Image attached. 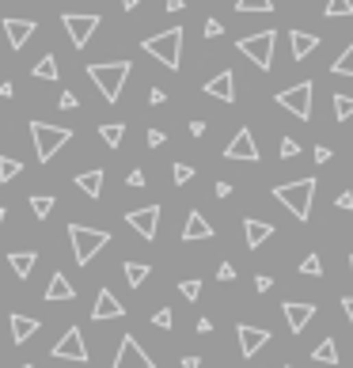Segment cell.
<instances>
[{
  "instance_id": "35",
  "label": "cell",
  "mask_w": 353,
  "mask_h": 368,
  "mask_svg": "<svg viewBox=\"0 0 353 368\" xmlns=\"http://www.w3.org/2000/svg\"><path fill=\"white\" fill-rule=\"evenodd\" d=\"M300 273H308V278H319V273H323V262H319V254H308V258L300 262Z\"/></svg>"
},
{
  "instance_id": "40",
  "label": "cell",
  "mask_w": 353,
  "mask_h": 368,
  "mask_svg": "<svg viewBox=\"0 0 353 368\" xmlns=\"http://www.w3.org/2000/svg\"><path fill=\"white\" fill-rule=\"evenodd\" d=\"M76 103H80V99H76L73 91H61V99H58V107H61V110H76Z\"/></svg>"
},
{
  "instance_id": "8",
  "label": "cell",
  "mask_w": 353,
  "mask_h": 368,
  "mask_svg": "<svg viewBox=\"0 0 353 368\" xmlns=\"http://www.w3.org/2000/svg\"><path fill=\"white\" fill-rule=\"evenodd\" d=\"M49 357H53V360H76V365H88V345H84L80 327H69L65 334H61V342L49 349Z\"/></svg>"
},
{
  "instance_id": "38",
  "label": "cell",
  "mask_w": 353,
  "mask_h": 368,
  "mask_svg": "<svg viewBox=\"0 0 353 368\" xmlns=\"http://www.w3.org/2000/svg\"><path fill=\"white\" fill-rule=\"evenodd\" d=\"M171 175H175V182H179V186H186V182L194 179V167H190V164H175Z\"/></svg>"
},
{
  "instance_id": "34",
  "label": "cell",
  "mask_w": 353,
  "mask_h": 368,
  "mask_svg": "<svg viewBox=\"0 0 353 368\" xmlns=\"http://www.w3.org/2000/svg\"><path fill=\"white\" fill-rule=\"evenodd\" d=\"M236 12H273V4L270 0H236Z\"/></svg>"
},
{
  "instance_id": "59",
  "label": "cell",
  "mask_w": 353,
  "mask_h": 368,
  "mask_svg": "<svg viewBox=\"0 0 353 368\" xmlns=\"http://www.w3.org/2000/svg\"><path fill=\"white\" fill-rule=\"evenodd\" d=\"M281 368H289V365H281Z\"/></svg>"
},
{
  "instance_id": "54",
  "label": "cell",
  "mask_w": 353,
  "mask_h": 368,
  "mask_svg": "<svg viewBox=\"0 0 353 368\" xmlns=\"http://www.w3.org/2000/svg\"><path fill=\"white\" fill-rule=\"evenodd\" d=\"M164 8H167V12H182V8H186V4H182V0H167Z\"/></svg>"
},
{
  "instance_id": "32",
  "label": "cell",
  "mask_w": 353,
  "mask_h": 368,
  "mask_svg": "<svg viewBox=\"0 0 353 368\" xmlns=\"http://www.w3.org/2000/svg\"><path fill=\"white\" fill-rule=\"evenodd\" d=\"M19 171H23V164H19V160H12V156H0V182H12Z\"/></svg>"
},
{
  "instance_id": "22",
  "label": "cell",
  "mask_w": 353,
  "mask_h": 368,
  "mask_svg": "<svg viewBox=\"0 0 353 368\" xmlns=\"http://www.w3.org/2000/svg\"><path fill=\"white\" fill-rule=\"evenodd\" d=\"M34 262H38V254H34V251H12V254H8V266L16 270V278H19V281L31 278Z\"/></svg>"
},
{
  "instance_id": "4",
  "label": "cell",
  "mask_w": 353,
  "mask_h": 368,
  "mask_svg": "<svg viewBox=\"0 0 353 368\" xmlns=\"http://www.w3.org/2000/svg\"><path fill=\"white\" fill-rule=\"evenodd\" d=\"M31 137H34V152H38L42 164H49L61 148L73 140V130L69 125H49V122H31Z\"/></svg>"
},
{
  "instance_id": "51",
  "label": "cell",
  "mask_w": 353,
  "mask_h": 368,
  "mask_svg": "<svg viewBox=\"0 0 353 368\" xmlns=\"http://www.w3.org/2000/svg\"><path fill=\"white\" fill-rule=\"evenodd\" d=\"M182 368H202V357H194V353H190V357H182Z\"/></svg>"
},
{
  "instance_id": "17",
  "label": "cell",
  "mask_w": 353,
  "mask_h": 368,
  "mask_svg": "<svg viewBox=\"0 0 353 368\" xmlns=\"http://www.w3.org/2000/svg\"><path fill=\"white\" fill-rule=\"evenodd\" d=\"M206 95H213V99H221V103H236V76L224 69L221 76H213V80L206 84Z\"/></svg>"
},
{
  "instance_id": "12",
  "label": "cell",
  "mask_w": 353,
  "mask_h": 368,
  "mask_svg": "<svg viewBox=\"0 0 353 368\" xmlns=\"http://www.w3.org/2000/svg\"><path fill=\"white\" fill-rule=\"evenodd\" d=\"M281 311H285V323H289V330H293V334H300V330L315 319V304H304V300L281 304Z\"/></svg>"
},
{
  "instance_id": "14",
  "label": "cell",
  "mask_w": 353,
  "mask_h": 368,
  "mask_svg": "<svg viewBox=\"0 0 353 368\" xmlns=\"http://www.w3.org/2000/svg\"><path fill=\"white\" fill-rule=\"evenodd\" d=\"M236 338H239V353H243V357H255V353L263 349L266 342H270V330H263V327H247V323H239V327H236Z\"/></svg>"
},
{
  "instance_id": "47",
  "label": "cell",
  "mask_w": 353,
  "mask_h": 368,
  "mask_svg": "<svg viewBox=\"0 0 353 368\" xmlns=\"http://www.w3.org/2000/svg\"><path fill=\"white\" fill-rule=\"evenodd\" d=\"M315 164H330V148H327V145L315 148Z\"/></svg>"
},
{
  "instance_id": "29",
  "label": "cell",
  "mask_w": 353,
  "mask_h": 368,
  "mask_svg": "<svg viewBox=\"0 0 353 368\" xmlns=\"http://www.w3.org/2000/svg\"><path fill=\"white\" fill-rule=\"evenodd\" d=\"M31 213L38 217V221H46V217L53 213V197H49V194H34L31 197Z\"/></svg>"
},
{
  "instance_id": "43",
  "label": "cell",
  "mask_w": 353,
  "mask_h": 368,
  "mask_svg": "<svg viewBox=\"0 0 353 368\" xmlns=\"http://www.w3.org/2000/svg\"><path fill=\"white\" fill-rule=\"evenodd\" d=\"M217 34H224L221 19H206V38H217Z\"/></svg>"
},
{
  "instance_id": "13",
  "label": "cell",
  "mask_w": 353,
  "mask_h": 368,
  "mask_svg": "<svg viewBox=\"0 0 353 368\" xmlns=\"http://www.w3.org/2000/svg\"><path fill=\"white\" fill-rule=\"evenodd\" d=\"M224 160H251V164H255V160H258V145H255V137H251V130H239L236 137L228 140Z\"/></svg>"
},
{
  "instance_id": "31",
  "label": "cell",
  "mask_w": 353,
  "mask_h": 368,
  "mask_svg": "<svg viewBox=\"0 0 353 368\" xmlns=\"http://www.w3.org/2000/svg\"><path fill=\"white\" fill-rule=\"evenodd\" d=\"M330 69H334L338 76H353V46H345L342 53L334 58V65H330Z\"/></svg>"
},
{
  "instance_id": "11",
  "label": "cell",
  "mask_w": 353,
  "mask_h": 368,
  "mask_svg": "<svg viewBox=\"0 0 353 368\" xmlns=\"http://www.w3.org/2000/svg\"><path fill=\"white\" fill-rule=\"evenodd\" d=\"M61 23H65V31H69V38H73L76 49H84L91 42V34L99 31V16H76V12H69Z\"/></svg>"
},
{
  "instance_id": "41",
  "label": "cell",
  "mask_w": 353,
  "mask_h": 368,
  "mask_svg": "<svg viewBox=\"0 0 353 368\" xmlns=\"http://www.w3.org/2000/svg\"><path fill=\"white\" fill-rule=\"evenodd\" d=\"M217 278H221V281H236V266H232V262H221Z\"/></svg>"
},
{
  "instance_id": "44",
  "label": "cell",
  "mask_w": 353,
  "mask_h": 368,
  "mask_svg": "<svg viewBox=\"0 0 353 368\" xmlns=\"http://www.w3.org/2000/svg\"><path fill=\"white\" fill-rule=\"evenodd\" d=\"M164 140H167V133H164V130H148V145H152V148H160Z\"/></svg>"
},
{
  "instance_id": "45",
  "label": "cell",
  "mask_w": 353,
  "mask_h": 368,
  "mask_svg": "<svg viewBox=\"0 0 353 368\" xmlns=\"http://www.w3.org/2000/svg\"><path fill=\"white\" fill-rule=\"evenodd\" d=\"M164 99H167V91H164V88H152V91H148V103H152V107H160Z\"/></svg>"
},
{
  "instance_id": "36",
  "label": "cell",
  "mask_w": 353,
  "mask_h": 368,
  "mask_svg": "<svg viewBox=\"0 0 353 368\" xmlns=\"http://www.w3.org/2000/svg\"><path fill=\"white\" fill-rule=\"evenodd\" d=\"M179 293L186 296V300H197V296H202V281H197V278H186L179 285Z\"/></svg>"
},
{
  "instance_id": "5",
  "label": "cell",
  "mask_w": 353,
  "mask_h": 368,
  "mask_svg": "<svg viewBox=\"0 0 353 368\" xmlns=\"http://www.w3.org/2000/svg\"><path fill=\"white\" fill-rule=\"evenodd\" d=\"M69 239H73V258L80 262V266H88V262L110 243V232H103V228H84V224H69Z\"/></svg>"
},
{
  "instance_id": "26",
  "label": "cell",
  "mask_w": 353,
  "mask_h": 368,
  "mask_svg": "<svg viewBox=\"0 0 353 368\" xmlns=\"http://www.w3.org/2000/svg\"><path fill=\"white\" fill-rule=\"evenodd\" d=\"M99 137H103V145L107 148H118L125 140V125L122 122H107V125H99Z\"/></svg>"
},
{
  "instance_id": "21",
  "label": "cell",
  "mask_w": 353,
  "mask_h": 368,
  "mask_svg": "<svg viewBox=\"0 0 353 368\" xmlns=\"http://www.w3.org/2000/svg\"><path fill=\"white\" fill-rule=\"evenodd\" d=\"M289 42H293V61H304L312 49H319V34H308V31H293Z\"/></svg>"
},
{
  "instance_id": "55",
  "label": "cell",
  "mask_w": 353,
  "mask_h": 368,
  "mask_svg": "<svg viewBox=\"0 0 353 368\" xmlns=\"http://www.w3.org/2000/svg\"><path fill=\"white\" fill-rule=\"evenodd\" d=\"M137 4H141V0H122V8H125V12H133Z\"/></svg>"
},
{
  "instance_id": "52",
  "label": "cell",
  "mask_w": 353,
  "mask_h": 368,
  "mask_svg": "<svg viewBox=\"0 0 353 368\" xmlns=\"http://www.w3.org/2000/svg\"><path fill=\"white\" fill-rule=\"evenodd\" d=\"M190 133H194V137H206V122H190Z\"/></svg>"
},
{
  "instance_id": "37",
  "label": "cell",
  "mask_w": 353,
  "mask_h": 368,
  "mask_svg": "<svg viewBox=\"0 0 353 368\" xmlns=\"http://www.w3.org/2000/svg\"><path fill=\"white\" fill-rule=\"evenodd\" d=\"M171 323H175L171 308H160L156 315H152V327H160V330H171Z\"/></svg>"
},
{
  "instance_id": "23",
  "label": "cell",
  "mask_w": 353,
  "mask_h": 368,
  "mask_svg": "<svg viewBox=\"0 0 353 368\" xmlns=\"http://www.w3.org/2000/svg\"><path fill=\"white\" fill-rule=\"evenodd\" d=\"M38 334V319H27V315H12V342H31Z\"/></svg>"
},
{
  "instance_id": "28",
  "label": "cell",
  "mask_w": 353,
  "mask_h": 368,
  "mask_svg": "<svg viewBox=\"0 0 353 368\" xmlns=\"http://www.w3.org/2000/svg\"><path fill=\"white\" fill-rule=\"evenodd\" d=\"M122 273H125V281H130L133 289H141V285H145V278H148L152 270H148L145 262H125V266H122Z\"/></svg>"
},
{
  "instance_id": "19",
  "label": "cell",
  "mask_w": 353,
  "mask_h": 368,
  "mask_svg": "<svg viewBox=\"0 0 353 368\" xmlns=\"http://www.w3.org/2000/svg\"><path fill=\"white\" fill-rule=\"evenodd\" d=\"M182 239H186V243H194V239H213V224L194 209V213L186 217V224H182Z\"/></svg>"
},
{
  "instance_id": "1",
  "label": "cell",
  "mask_w": 353,
  "mask_h": 368,
  "mask_svg": "<svg viewBox=\"0 0 353 368\" xmlns=\"http://www.w3.org/2000/svg\"><path fill=\"white\" fill-rule=\"evenodd\" d=\"M315 179H296V182H285V186H273V197L285 205L296 221H312V201H315Z\"/></svg>"
},
{
  "instance_id": "18",
  "label": "cell",
  "mask_w": 353,
  "mask_h": 368,
  "mask_svg": "<svg viewBox=\"0 0 353 368\" xmlns=\"http://www.w3.org/2000/svg\"><path fill=\"white\" fill-rule=\"evenodd\" d=\"M243 236H247V247H251V251H258V247L273 236V224L258 221V217H247V221H243Z\"/></svg>"
},
{
  "instance_id": "15",
  "label": "cell",
  "mask_w": 353,
  "mask_h": 368,
  "mask_svg": "<svg viewBox=\"0 0 353 368\" xmlns=\"http://www.w3.org/2000/svg\"><path fill=\"white\" fill-rule=\"evenodd\" d=\"M125 315V308H122V300H118L110 289H99V296H95V308H91V319L95 323H103V319H122Z\"/></svg>"
},
{
  "instance_id": "50",
  "label": "cell",
  "mask_w": 353,
  "mask_h": 368,
  "mask_svg": "<svg viewBox=\"0 0 353 368\" xmlns=\"http://www.w3.org/2000/svg\"><path fill=\"white\" fill-rule=\"evenodd\" d=\"M342 311L350 315V327H353V296H342Z\"/></svg>"
},
{
  "instance_id": "46",
  "label": "cell",
  "mask_w": 353,
  "mask_h": 368,
  "mask_svg": "<svg viewBox=\"0 0 353 368\" xmlns=\"http://www.w3.org/2000/svg\"><path fill=\"white\" fill-rule=\"evenodd\" d=\"M213 194H217V197H228V194H232V182H224V179H217V186H213Z\"/></svg>"
},
{
  "instance_id": "30",
  "label": "cell",
  "mask_w": 353,
  "mask_h": 368,
  "mask_svg": "<svg viewBox=\"0 0 353 368\" xmlns=\"http://www.w3.org/2000/svg\"><path fill=\"white\" fill-rule=\"evenodd\" d=\"M334 118H338V122L353 118V95H345V91H338V95H334Z\"/></svg>"
},
{
  "instance_id": "49",
  "label": "cell",
  "mask_w": 353,
  "mask_h": 368,
  "mask_svg": "<svg viewBox=\"0 0 353 368\" xmlns=\"http://www.w3.org/2000/svg\"><path fill=\"white\" fill-rule=\"evenodd\" d=\"M125 182H130V186H145V171H130V179H125Z\"/></svg>"
},
{
  "instance_id": "24",
  "label": "cell",
  "mask_w": 353,
  "mask_h": 368,
  "mask_svg": "<svg viewBox=\"0 0 353 368\" xmlns=\"http://www.w3.org/2000/svg\"><path fill=\"white\" fill-rule=\"evenodd\" d=\"M76 186H80L88 197H99V194H103V171H84V175H76Z\"/></svg>"
},
{
  "instance_id": "16",
  "label": "cell",
  "mask_w": 353,
  "mask_h": 368,
  "mask_svg": "<svg viewBox=\"0 0 353 368\" xmlns=\"http://www.w3.org/2000/svg\"><path fill=\"white\" fill-rule=\"evenodd\" d=\"M4 34H8L12 49H23L34 34V19H4Z\"/></svg>"
},
{
  "instance_id": "56",
  "label": "cell",
  "mask_w": 353,
  "mask_h": 368,
  "mask_svg": "<svg viewBox=\"0 0 353 368\" xmlns=\"http://www.w3.org/2000/svg\"><path fill=\"white\" fill-rule=\"evenodd\" d=\"M4 217H8V209H4V205H0V224H4Z\"/></svg>"
},
{
  "instance_id": "57",
  "label": "cell",
  "mask_w": 353,
  "mask_h": 368,
  "mask_svg": "<svg viewBox=\"0 0 353 368\" xmlns=\"http://www.w3.org/2000/svg\"><path fill=\"white\" fill-rule=\"evenodd\" d=\"M350 273H353V258H350Z\"/></svg>"
},
{
  "instance_id": "48",
  "label": "cell",
  "mask_w": 353,
  "mask_h": 368,
  "mask_svg": "<svg viewBox=\"0 0 353 368\" xmlns=\"http://www.w3.org/2000/svg\"><path fill=\"white\" fill-rule=\"evenodd\" d=\"M270 285H273V278H266V273H263V278H255V289H258V293H270Z\"/></svg>"
},
{
  "instance_id": "9",
  "label": "cell",
  "mask_w": 353,
  "mask_h": 368,
  "mask_svg": "<svg viewBox=\"0 0 353 368\" xmlns=\"http://www.w3.org/2000/svg\"><path fill=\"white\" fill-rule=\"evenodd\" d=\"M110 368H156V360H152L145 349H141L137 338L125 334L122 345H118V357H114V365H110Z\"/></svg>"
},
{
  "instance_id": "3",
  "label": "cell",
  "mask_w": 353,
  "mask_h": 368,
  "mask_svg": "<svg viewBox=\"0 0 353 368\" xmlns=\"http://www.w3.org/2000/svg\"><path fill=\"white\" fill-rule=\"evenodd\" d=\"M182 27H171V31H164V34H148L141 46H145V53H152V58L160 61L164 69H179V58H182Z\"/></svg>"
},
{
  "instance_id": "10",
  "label": "cell",
  "mask_w": 353,
  "mask_h": 368,
  "mask_svg": "<svg viewBox=\"0 0 353 368\" xmlns=\"http://www.w3.org/2000/svg\"><path fill=\"white\" fill-rule=\"evenodd\" d=\"M125 224L137 232L141 239H156L160 232V205H145V209H130L125 213Z\"/></svg>"
},
{
  "instance_id": "58",
  "label": "cell",
  "mask_w": 353,
  "mask_h": 368,
  "mask_svg": "<svg viewBox=\"0 0 353 368\" xmlns=\"http://www.w3.org/2000/svg\"><path fill=\"white\" fill-rule=\"evenodd\" d=\"M19 368H31V365H19Z\"/></svg>"
},
{
  "instance_id": "20",
  "label": "cell",
  "mask_w": 353,
  "mask_h": 368,
  "mask_svg": "<svg viewBox=\"0 0 353 368\" xmlns=\"http://www.w3.org/2000/svg\"><path fill=\"white\" fill-rule=\"evenodd\" d=\"M73 296H76L73 281H69L61 270H53V278H49V285H46V300L53 304V300H73Z\"/></svg>"
},
{
  "instance_id": "39",
  "label": "cell",
  "mask_w": 353,
  "mask_h": 368,
  "mask_svg": "<svg viewBox=\"0 0 353 368\" xmlns=\"http://www.w3.org/2000/svg\"><path fill=\"white\" fill-rule=\"evenodd\" d=\"M296 152H300V140H296V137H281V156H285V160H293Z\"/></svg>"
},
{
  "instance_id": "27",
  "label": "cell",
  "mask_w": 353,
  "mask_h": 368,
  "mask_svg": "<svg viewBox=\"0 0 353 368\" xmlns=\"http://www.w3.org/2000/svg\"><path fill=\"white\" fill-rule=\"evenodd\" d=\"M312 360H319V365H338V345H334V338H323V342L312 349Z\"/></svg>"
},
{
  "instance_id": "2",
  "label": "cell",
  "mask_w": 353,
  "mask_h": 368,
  "mask_svg": "<svg viewBox=\"0 0 353 368\" xmlns=\"http://www.w3.org/2000/svg\"><path fill=\"white\" fill-rule=\"evenodd\" d=\"M91 84L99 88V95L107 103H118L122 99V88L130 80V61H107V65H88Z\"/></svg>"
},
{
  "instance_id": "53",
  "label": "cell",
  "mask_w": 353,
  "mask_h": 368,
  "mask_svg": "<svg viewBox=\"0 0 353 368\" xmlns=\"http://www.w3.org/2000/svg\"><path fill=\"white\" fill-rule=\"evenodd\" d=\"M12 91H16V88H12V80L0 84V99H12Z\"/></svg>"
},
{
  "instance_id": "6",
  "label": "cell",
  "mask_w": 353,
  "mask_h": 368,
  "mask_svg": "<svg viewBox=\"0 0 353 368\" xmlns=\"http://www.w3.org/2000/svg\"><path fill=\"white\" fill-rule=\"evenodd\" d=\"M236 46H239V53H247V58H251L266 73V69H273V46H278V31L247 34V38H239Z\"/></svg>"
},
{
  "instance_id": "7",
  "label": "cell",
  "mask_w": 353,
  "mask_h": 368,
  "mask_svg": "<svg viewBox=\"0 0 353 368\" xmlns=\"http://www.w3.org/2000/svg\"><path fill=\"white\" fill-rule=\"evenodd\" d=\"M278 107H285L289 114H296L300 122H312V84H293V88H285V91H278Z\"/></svg>"
},
{
  "instance_id": "25",
  "label": "cell",
  "mask_w": 353,
  "mask_h": 368,
  "mask_svg": "<svg viewBox=\"0 0 353 368\" xmlns=\"http://www.w3.org/2000/svg\"><path fill=\"white\" fill-rule=\"evenodd\" d=\"M31 73H34V80H58V76H61V65H58V58H53V53H46V58H42Z\"/></svg>"
},
{
  "instance_id": "33",
  "label": "cell",
  "mask_w": 353,
  "mask_h": 368,
  "mask_svg": "<svg viewBox=\"0 0 353 368\" xmlns=\"http://www.w3.org/2000/svg\"><path fill=\"white\" fill-rule=\"evenodd\" d=\"M327 19H338V16H353V0H327Z\"/></svg>"
},
{
  "instance_id": "42",
  "label": "cell",
  "mask_w": 353,
  "mask_h": 368,
  "mask_svg": "<svg viewBox=\"0 0 353 368\" xmlns=\"http://www.w3.org/2000/svg\"><path fill=\"white\" fill-rule=\"evenodd\" d=\"M334 205H338V209H345V213H350V209H353V194H350V190H342V194L334 197Z\"/></svg>"
}]
</instances>
